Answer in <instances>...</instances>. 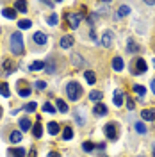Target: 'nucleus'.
Instances as JSON below:
<instances>
[{
  "label": "nucleus",
  "mask_w": 155,
  "mask_h": 157,
  "mask_svg": "<svg viewBox=\"0 0 155 157\" xmlns=\"http://www.w3.org/2000/svg\"><path fill=\"white\" fill-rule=\"evenodd\" d=\"M66 95H68V98L71 100V102H77L78 98L82 97V86L78 84V82H70L68 86H66Z\"/></svg>",
  "instance_id": "obj_1"
},
{
  "label": "nucleus",
  "mask_w": 155,
  "mask_h": 157,
  "mask_svg": "<svg viewBox=\"0 0 155 157\" xmlns=\"http://www.w3.org/2000/svg\"><path fill=\"white\" fill-rule=\"evenodd\" d=\"M11 50H13L14 56H21L23 54V38H21L20 32H14L11 36Z\"/></svg>",
  "instance_id": "obj_2"
},
{
  "label": "nucleus",
  "mask_w": 155,
  "mask_h": 157,
  "mask_svg": "<svg viewBox=\"0 0 155 157\" xmlns=\"http://www.w3.org/2000/svg\"><path fill=\"white\" fill-rule=\"evenodd\" d=\"M146 71V63L143 61V57H136L132 63V75H141Z\"/></svg>",
  "instance_id": "obj_3"
},
{
  "label": "nucleus",
  "mask_w": 155,
  "mask_h": 157,
  "mask_svg": "<svg viewBox=\"0 0 155 157\" xmlns=\"http://www.w3.org/2000/svg\"><path fill=\"white\" fill-rule=\"evenodd\" d=\"M66 18H68V25L70 27H71V29H77L78 23H80L82 18H84V14H80V13H68Z\"/></svg>",
  "instance_id": "obj_4"
},
{
  "label": "nucleus",
  "mask_w": 155,
  "mask_h": 157,
  "mask_svg": "<svg viewBox=\"0 0 155 157\" xmlns=\"http://www.w3.org/2000/svg\"><path fill=\"white\" fill-rule=\"evenodd\" d=\"M104 132H105V136L109 137V139H112V141H116L118 139V125L116 123H107L105 127H104Z\"/></svg>",
  "instance_id": "obj_5"
},
{
  "label": "nucleus",
  "mask_w": 155,
  "mask_h": 157,
  "mask_svg": "<svg viewBox=\"0 0 155 157\" xmlns=\"http://www.w3.org/2000/svg\"><path fill=\"white\" fill-rule=\"evenodd\" d=\"M100 43H102V47L111 48L112 43H114V36H112V32H111V30H105V32L102 34V38H100Z\"/></svg>",
  "instance_id": "obj_6"
},
{
  "label": "nucleus",
  "mask_w": 155,
  "mask_h": 157,
  "mask_svg": "<svg viewBox=\"0 0 155 157\" xmlns=\"http://www.w3.org/2000/svg\"><path fill=\"white\" fill-rule=\"evenodd\" d=\"M25 84H27L25 80H20L18 82V95L20 97H29L30 95V88L29 86H25Z\"/></svg>",
  "instance_id": "obj_7"
},
{
  "label": "nucleus",
  "mask_w": 155,
  "mask_h": 157,
  "mask_svg": "<svg viewBox=\"0 0 155 157\" xmlns=\"http://www.w3.org/2000/svg\"><path fill=\"white\" fill-rule=\"evenodd\" d=\"M70 59H71V64H75L77 68L86 66V63H84V59H82V56H80V54H71V56H70Z\"/></svg>",
  "instance_id": "obj_8"
},
{
  "label": "nucleus",
  "mask_w": 155,
  "mask_h": 157,
  "mask_svg": "<svg viewBox=\"0 0 155 157\" xmlns=\"http://www.w3.org/2000/svg\"><path fill=\"white\" fill-rule=\"evenodd\" d=\"M13 71H14V61L13 59H6L4 61V73L6 75H11Z\"/></svg>",
  "instance_id": "obj_9"
},
{
  "label": "nucleus",
  "mask_w": 155,
  "mask_h": 157,
  "mask_svg": "<svg viewBox=\"0 0 155 157\" xmlns=\"http://www.w3.org/2000/svg\"><path fill=\"white\" fill-rule=\"evenodd\" d=\"M123 91H121V89H116V91H114V98H112V102H114V105H116V107H119V105H123Z\"/></svg>",
  "instance_id": "obj_10"
},
{
  "label": "nucleus",
  "mask_w": 155,
  "mask_h": 157,
  "mask_svg": "<svg viewBox=\"0 0 155 157\" xmlns=\"http://www.w3.org/2000/svg\"><path fill=\"white\" fill-rule=\"evenodd\" d=\"M73 43H75V39L66 34V36H62V38H61V48H70Z\"/></svg>",
  "instance_id": "obj_11"
},
{
  "label": "nucleus",
  "mask_w": 155,
  "mask_h": 157,
  "mask_svg": "<svg viewBox=\"0 0 155 157\" xmlns=\"http://www.w3.org/2000/svg\"><path fill=\"white\" fill-rule=\"evenodd\" d=\"M47 34H45V32H41V30H39V32H36V34H34V41H36V45H45V43H47Z\"/></svg>",
  "instance_id": "obj_12"
},
{
  "label": "nucleus",
  "mask_w": 155,
  "mask_h": 157,
  "mask_svg": "<svg viewBox=\"0 0 155 157\" xmlns=\"http://www.w3.org/2000/svg\"><path fill=\"white\" fill-rule=\"evenodd\" d=\"M141 116H143V120H146V121H153L155 120V111L153 109H145V111L141 113Z\"/></svg>",
  "instance_id": "obj_13"
},
{
  "label": "nucleus",
  "mask_w": 155,
  "mask_h": 157,
  "mask_svg": "<svg viewBox=\"0 0 155 157\" xmlns=\"http://www.w3.org/2000/svg\"><path fill=\"white\" fill-rule=\"evenodd\" d=\"M93 113H95L96 116H105V114H107V107L102 104V102H100V104H96V105H95V111H93Z\"/></svg>",
  "instance_id": "obj_14"
},
{
  "label": "nucleus",
  "mask_w": 155,
  "mask_h": 157,
  "mask_svg": "<svg viewBox=\"0 0 155 157\" xmlns=\"http://www.w3.org/2000/svg\"><path fill=\"white\" fill-rule=\"evenodd\" d=\"M9 141L14 145V143H20L21 141V130H13L9 134Z\"/></svg>",
  "instance_id": "obj_15"
},
{
  "label": "nucleus",
  "mask_w": 155,
  "mask_h": 157,
  "mask_svg": "<svg viewBox=\"0 0 155 157\" xmlns=\"http://www.w3.org/2000/svg\"><path fill=\"white\" fill-rule=\"evenodd\" d=\"M30 127H32V123H30L29 118H21V120H20V128H21V132H27Z\"/></svg>",
  "instance_id": "obj_16"
},
{
  "label": "nucleus",
  "mask_w": 155,
  "mask_h": 157,
  "mask_svg": "<svg viewBox=\"0 0 155 157\" xmlns=\"http://www.w3.org/2000/svg\"><path fill=\"white\" fill-rule=\"evenodd\" d=\"M112 68L116 70V71H121L123 70V59L119 57V56H116V57L112 59Z\"/></svg>",
  "instance_id": "obj_17"
},
{
  "label": "nucleus",
  "mask_w": 155,
  "mask_h": 157,
  "mask_svg": "<svg viewBox=\"0 0 155 157\" xmlns=\"http://www.w3.org/2000/svg\"><path fill=\"white\" fill-rule=\"evenodd\" d=\"M45 71H47V73H50V75L55 71V63H54V59H48V61L45 63Z\"/></svg>",
  "instance_id": "obj_18"
},
{
  "label": "nucleus",
  "mask_w": 155,
  "mask_h": 157,
  "mask_svg": "<svg viewBox=\"0 0 155 157\" xmlns=\"http://www.w3.org/2000/svg\"><path fill=\"white\" fill-rule=\"evenodd\" d=\"M2 14H4V16H6L7 20H14V18H16V11L13 9V7H7V9H4V11H2Z\"/></svg>",
  "instance_id": "obj_19"
},
{
  "label": "nucleus",
  "mask_w": 155,
  "mask_h": 157,
  "mask_svg": "<svg viewBox=\"0 0 155 157\" xmlns=\"http://www.w3.org/2000/svg\"><path fill=\"white\" fill-rule=\"evenodd\" d=\"M29 70H32V71H39V70H45V63L43 61H34L32 64L29 66Z\"/></svg>",
  "instance_id": "obj_20"
},
{
  "label": "nucleus",
  "mask_w": 155,
  "mask_h": 157,
  "mask_svg": "<svg viewBox=\"0 0 155 157\" xmlns=\"http://www.w3.org/2000/svg\"><path fill=\"white\" fill-rule=\"evenodd\" d=\"M134 91H136L137 95H139V100H143V98H145V95H146L145 86H141V84H136V86H134Z\"/></svg>",
  "instance_id": "obj_21"
},
{
  "label": "nucleus",
  "mask_w": 155,
  "mask_h": 157,
  "mask_svg": "<svg viewBox=\"0 0 155 157\" xmlns=\"http://www.w3.org/2000/svg\"><path fill=\"white\" fill-rule=\"evenodd\" d=\"M84 75H86L87 84H95V82H96V75H95L91 70H86V73H84Z\"/></svg>",
  "instance_id": "obj_22"
},
{
  "label": "nucleus",
  "mask_w": 155,
  "mask_h": 157,
  "mask_svg": "<svg viewBox=\"0 0 155 157\" xmlns=\"http://www.w3.org/2000/svg\"><path fill=\"white\" fill-rule=\"evenodd\" d=\"M14 11H18V13H27V4L25 2H14Z\"/></svg>",
  "instance_id": "obj_23"
},
{
  "label": "nucleus",
  "mask_w": 155,
  "mask_h": 157,
  "mask_svg": "<svg viewBox=\"0 0 155 157\" xmlns=\"http://www.w3.org/2000/svg\"><path fill=\"white\" fill-rule=\"evenodd\" d=\"M128 13H130V7H128V6H125V4L119 6V9H118V18H123V16H127Z\"/></svg>",
  "instance_id": "obj_24"
},
{
  "label": "nucleus",
  "mask_w": 155,
  "mask_h": 157,
  "mask_svg": "<svg viewBox=\"0 0 155 157\" xmlns=\"http://www.w3.org/2000/svg\"><path fill=\"white\" fill-rule=\"evenodd\" d=\"M0 95H2V97H9L11 95V91H9V86H7V84H6V82H0Z\"/></svg>",
  "instance_id": "obj_25"
},
{
  "label": "nucleus",
  "mask_w": 155,
  "mask_h": 157,
  "mask_svg": "<svg viewBox=\"0 0 155 157\" xmlns=\"http://www.w3.org/2000/svg\"><path fill=\"white\" fill-rule=\"evenodd\" d=\"M59 128H61V127H59V125L55 123V121H50V123H48V134L55 136V134L59 132Z\"/></svg>",
  "instance_id": "obj_26"
},
{
  "label": "nucleus",
  "mask_w": 155,
  "mask_h": 157,
  "mask_svg": "<svg viewBox=\"0 0 155 157\" xmlns=\"http://www.w3.org/2000/svg\"><path fill=\"white\" fill-rule=\"evenodd\" d=\"M11 157H25V150L23 148H16V150H9Z\"/></svg>",
  "instance_id": "obj_27"
},
{
  "label": "nucleus",
  "mask_w": 155,
  "mask_h": 157,
  "mask_svg": "<svg viewBox=\"0 0 155 157\" xmlns=\"http://www.w3.org/2000/svg\"><path fill=\"white\" fill-rule=\"evenodd\" d=\"M89 100H93V102H100V100H102V93L96 91V89L91 91V93H89Z\"/></svg>",
  "instance_id": "obj_28"
},
{
  "label": "nucleus",
  "mask_w": 155,
  "mask_h": 157,
  "mask_svg": "<svg viewBox=\"0 0 155 157\" xmlns=\"http://www.w3.org/2000/svg\"><path fill=\"white\" fill-rule=\"evenodd\" d=\"M18 27L21 30H25V29H30V27H32V23H30V20H20V21H18Z\"/></svg>",
  "instance_id": "obj_29"
},
{
  "label": "nucleus",
  "mask_w": 155,
  "mask_h": 157,
  "mask_svg": "<svg viewBox=\"0 0 155 157\" xmlns=\"http://www.w3.org/2000/svg\"><path fill=\"white\" fill-rule=\"evenodd\" d=\"M57 109L61 111V113H68V105H66V102L61 100V98H57Z\"/></svg>",
  "instance_id": "obj_30"
},
{
  "label": "nucleus",
  "mask_w": 155,
  "mask_h": 157,
  "mask_svg": "<svg viewBox=\"0 0 155 157\" xmlns=\"http://www.w3.org/2000/svg\"><path fill=\"white\" fill-rule=\"evenodd\" d=\"M32 134H34V137H41V134H43V128H41V125H39V123H36V125L32 127Z\"/></svg>",
  "instance_id": "obj_31"
},
{
  "label": "nucleus",
  "mask_w": 155,
  "mask_h": 157,
  "mask_svg": "<svg viewBox=\"0 0 155 157\" xmlns=\"http://www.w3.org/2000/svg\"><path fill=\"white\" fill-rule=\"evenodd\" d=\"M62 137H64L66 141L73 137V130H71V127H64V130H62Z\"/></svg>",
  "instance_id": "obj_32"
},
{
  "label": "nucleus",
  "mask_w": 155,
  "mask_h": 157,
  "mask_svg": "<svg viewBox=\"0 0 155 157\" xmlns=\"http://www.w3.org/2000/svg\"><path fill=\"white\" fill-rule=\"evenodd\" d=\"M75 118H77V121L80 123V125L86 123V118L82 116V109H77V111H75Z\"/></svg>",
  "instance_id": "obj_33"
},
{
  "label": "nucleus",
  "mask_w": 155,
  "mask_h": 157,
  "mask_svg": "<svg viewBox=\"0 0 155 157\" xmlns=\"http://www.w3.org/2000/svg\"><path fill=\"white\" fill-rule=\"evenodd\" d=\"M47 21H48L50 25H57V23H59V16H57V13H55V14H52V16H48V18H47Z\"/></svg>",
  "instance_id": "obj_34"
},
{
  "label": "nucleus",
  "mask_w": 155,
  "mask_h": 157,
  "mask_svg": "<svg viewBox=\"0 0 155 157\" xmlns=\"http://www.w3.org/2000/svg\"><path fill=\"white\" fill-rule=\"evenodd\" d=\"M43 111H47V113H55V107H54L50 102H45V104H43Z\"/></svg>",
  "instance_id": "obj_35"
},
{
  "label": "nucleus",
  "mask_w": 155,
  "mask_h": 157,
  "mask_svg": "<svg viewBox=\"0 0 155 157\" xmlns=\"http://www.w3.org/2000/svg\"><path fill=\"white\" fill-rule=\"evenodd\" d=\"M128 52H139V47L134 41H128Z\"/></svg>",
  "instance_id": "obj_36"
},
{
  "label": "nucleus",
  "mask_w": 155,
  "mask_h": 157,
  "mask_svg": "<svg viewBox=\"0 0 155 157\" xmlns=\"http://www.w3.org/2000/svg\"><path fill=\"white\" fill-rule=\"evenodd\" d=\"M136 130L139 132V134H145V132H146V127L141 123V121H139V123H136Z\"/></svg>",
  "instance_id": "obj_37"
},
{
  "label": "nucleus",
  "mask_w": 155,
  "mask_h": 157,
  "mask_svg": "<svg viewBox=\"0 0 155 157\" xmlns=\"http://www.w3.org/2000/svg\"><path fill=\"white\" fill-rule=\"evenodd\" d=\"M82 148H84L86 152H91V150L95 148V145H93V143H84V145H82Z\"/></svg>",
  "instance_id": "obj_38"
},
{
  "label": "nucleus",
  "mask_w": 155,
  "mask_h": 157,
  "mask_svg": "<svg viewBox=\"0 0 155 157\" xmlns=\"http://www.w3.org/2000/svg\"><path fill=\"white\" fill-rule=\"evenodd\" d=\"M36 88L38 89H45L47 88V82H45V80H38V82H36Z\"/></svg>",
  "instance_id": "obj_39"
},
{
  "label": "nucleus",
  "mask_w": 155,
  "mask_h": 157,
  "mask_svg": "<svg viewBox=\"0 0 155 157\" xmlns=\"http://www.w3.org/2000/svg\"><path fill=\"white\" fill-rule=\"evenodd\" d=\"M36 107H38V105H36V102H30V104H29V105H27V107H25V109H27V111H30V113H32V111H36Z\"/></svg>",
  "instance_id": "obj_40"
},
{
  "label": "nucleus",
  "mask_w": 155,
  "mask_h": 157,
  "mask_svg": "<svg viewBox=\"0 0 155 157\" xmlns=\"http://www.w3.org/2000/svg\"><path fill=\"white\" fill-rule=\"evenodd\" d=\"M127 107H128V109H134V107H136L134 100H130V98H128V100H127Z\"/></svg>",
  "instance_id": "obj_41"
},
{
  "label": "nucleus",
  "mask_w": 155,
  "mask_h": 157,
  "mask_svg": "<svg viewBox=\"0 0 155 157\" xmlns=\"http://www.w3.org/2000/svg\"><path fill=\"white\" fill-rule=\"evenodd\" d=\"M29 157H36V148H30V152H29Z\"/></svg>",
  "instance_id": "obj_42"
},
{
  "label": "nucleus",
  "mask_w": 155,
  "mask_h": 157,
  "mask_svg": "<svg viewBox=\"0 0 155 157\" xmlns=\"http://www.w3.org/2000/svg\"><path fill=\"white\" fill-rule=\"evenodd\" d=\"M48 157H61V155H59V152H50Z\"/></svg>",
  "instance_id": "obj_43"
},
{
  "label": "nucleus",
  "mask_w": 155,
  "mask_h": 157,
  "mask_svg": "<svg viewBox=\"0 0 155 157\" xmlns=\"http://www.w3.org/2000/svg\"><path fill=\"white\" fill-rule=\"evenodd\" d=\"M45 6H47V7H54L55 4H54V2H45Z\"/></svg>",
  "instance_id": "obj_44"
},
{
  "label": "nucleus",
  "mask_w": 155,
  "mask_h": 157,
  "mask_svg": "<svg viewBox=\"0 0 155 157\" xmlns=\"http://www.w3.org/2000/svg\"><path fill=\"white\" fill-rule=\"evenodd\" d=\"M152 91H153V95H155V80H152Z\"/></svg>",
  "instance_id": "obj_45"
},
{
  "label": "nucleus",
  "mask_w": 155,
  "mask_h": 157,
  "mask_svg": "<svg viewBox=\"0 0 155 157\" xmlns=\"http://www.w3.org/2000/svg\"><path fill=\"white\" fill-rule=\"evenodd\" d=\"M153 157H155V143H153Z\"/></svg>",
  "instance_id": "obj_46"
},
{
  "label": "nucleus",
  "mask_w": 155,
  "mask_h": 157,
  "mask_svg": "<svg viewBox=\"0 0 155 157\" xmlns=\"http://www.w3.org/2000/svg\"><path fill=\"white\" fill-rule=\"evenodd\" d=\"M153 66H155V59H153Z\"/></svg>",
  "instance_id": "obj_47"
},
{
  "label": "nucleus",
  "mask_w": 155,
  "mask_h": 157,
  "mask_svg": "<svg viewBox=\"0 0 155 157\" xmlns=\"http://www.w3.org/2000/svg\"><path fill=\"white\" fill-rule=\"evenodd\" d=\"M0 114H2V109H0Z\"/></svg>",
  "instance_id": "obj_48"
},
{
  "label": "nucleus",
  "mask_w": 155,
  "mask_h": 157,
  "mask_svg": "<svg viewBox=\"0 0 155 157\" xmlns=\"http://www.w3.org/2000/svg\"><path fill=\"white\" fill-rule=\"evenodd\" d=\"M139 157H145V155H139Z\"/></svg>",
  "instance_id": "obj_49"
}]
</instances>
